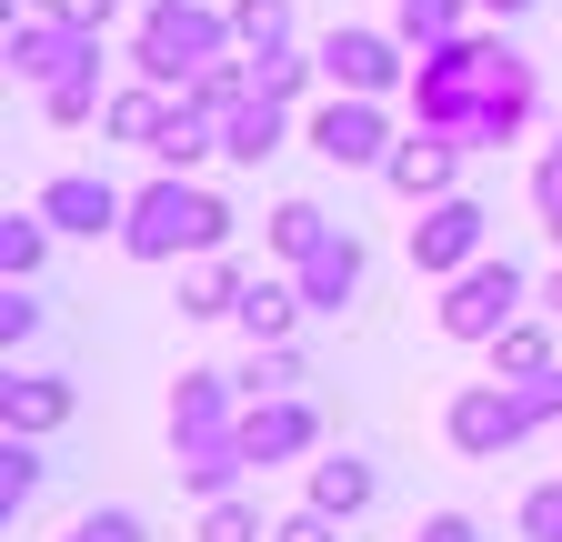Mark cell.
Returning <instances> with one entry per match:
<instances>
[{
  "mask_svg": "<svg viewBox=\"0 0 562 542\" xmlns=\"http://www.w3.org/2000/svg\"><path fill=\"white\" fill-rule=\"evenodd\" d=\"M281 142H292V101H261V91H251V101L222 121V161H241V171H261Z\"/></svg>",
  "mask_w": 562,
  "mask_h": 542,
  "instance_id": "obj_20",
  "label": "cell"
},
{
  "mask_svg": "<svg viewBox=\"0 0 562 542\" xmlns=\"http://www.w3.org/2000/svg\"><path fill=\"white\" fill-rule=\"evenodd\" d=\"M482 251H492V212L472 191L422 201V222H412V271H422V282H452V271H472Z\"/></svg>",
  "mask_w": 562,
  "mask_h": 542,
  "instance_id": "obj_8",
  "label": "cell"
},
{
  "mask_svg": "<svg viewBox=\"0 0 562 542\" xmlns=\"http://www.w3.org/2000/svg\"><path fill=\"white\" fill-rule=\"evenodd\" d=\"M211 151H222V121H201V111L171 91V111H161V131H151V161H161V171H201Z\"/></svg>",
  "mask_w": 562,
  "mask_h": 542,
  "instance_id": "obj_23",
  "label": "cell"
},
{
  "mask_svg": "<svg viewBox=\"0 0 562 542\" xmlns=\"http://www.w3.org/2000/svg\"><path fill=\"white\" fill-rule=\"evenodd\" d=\"M41 222L50 232H70V241H121V222H131V191L121 181H101V171H50L41 181Z\"/></svg>",
  "mask_w": 562,
  "mask_h": 542,
  "instance_id": "obj_11",
  "label": "cell"
},
{
  "mask_svg": "<svg viewBox=\"0 0 562 542\" xmlns=\"http://www.w3.org/2000/svg\"><path fill=\"white\" fill-rule=\"evenodd\" d=\"M41 321H50V302L31 282H0V352L21 362V342H41Z\"/></svg>",
  "mask_w": 562,
  "mask_h": 542,
  "instance_id": "obj_32",
  "label": "cell"
},
{
  "mask_svg": "<svg viewBox=\"0 0 562 542\" xmlns=\"http://www.w3.org/2000/svg\"><path fill=\"white\" fill-rule=\"evenodd\" d=\"M442 442H452L462 462H503L513 442H532V422H522L513 382H462V392L442 402Z\"/></svg>",
  "mask_w": 562,
  "mask_h": 542,
  "instance_id": "obj_9",
  "label": "cell"
},
{
  "mask_svg": "<svg viewBox=\"0 0 562 542\" xmlns=\"http://www.w3.org/2000/svg\"><path fill=\"white\" fill-rule=\"evenodd\" d=\"M201 542H271V522H261V503L222 493V503H201Z\"/></svg>",
  "mask_w": 562,
  "mask_h": 542,
  "instance_id": "obj_33",
  "label": "cell"
},
{
  "mask_svg": "<svg viewBox=\"0 0 562 542\" xmlns=\"http://www.w3.org/2000/svg\"><path fill=\"white\" fill-rule=\"evenodd\" d=\"M331 232H341V222L322 212V201H281V212L261 222V241H271V261H281V271H302V261H312Z\"/></svg>",
  "mask_w": 562,
  "mask_h": 542,
  "instance_id": "obj_25",
  "label": "cell"
},
{
  "mask_svg": "<svg viewBox=\"0 0 562 542\" xmlns=\"http://www.w3.org/2000/svg\"><path fill=\"white\" fill-rule=\"evenodd\" d=\"M532 212H542V232L562 241V142H552V151L532 161Z\"/></svg>",
  "mask_w": 562,
  "mask_h": 542,
  "instance_id": "obj_37",
  "label": "cell"
},
{
  "mask_svg": "<svg viewBox=\"0 0 562 542\" xmlns=\"http://www.w3.org/2000/svg\"><path fill=\"white\" fill-rule=\"evenodd\" d=\"M532 111H542V71L492 31L482 41V111H472V151H503V142H522L532 131Z\"/></svg>",
  "mask_w": 562,
  "mask_h": 542,
  "instance_id": "obj_6",
  "label": "cell"
},
{
  "mask_svg": "<svg viewBox=\"0 0 562 542\" xmlns=\"http://www.w3.org/2000/svg\"><path fill=\"white\" fill-rule=\"evenodd\" d=\"M232 31H241V50H281L292 41V0H232Z\"/></svg>",
  "mask_w": 562,
  "mask_h": 542,
  "instance_id": "obj_34",
  "label": "cell"
},
{
  "mask_svg": "<svg viewBox=\"0 0 562 542\" xmlns=\"http://www.w3.org/2000/svg\"><path fill=\"white\" fill-rule=\"evenodd\" d=\"M362 271H372V251H362V232H331L302 271H292V282H302V302L322 312V321H341L351 302H362Z\"/></svg>",
  "mask_w": 562,
  "mask_h": 542,
  "instance_id": "obj_16",
  "label": "cell"
},
{
  "mask_svg": "<svg viewBox=\"0 0 562 542\" xmlns=\"http://www.w3.org/2000/svg\"><path fill=\"white\" fill-rule=\"evenodd\" d=\"M131 261H201V251H232V201L201 191L191 171H151L131 191V222H121Z\"/></svg>",
  "mask_w": 562,
  "mask_h": 542,
  "instance_id": "obj_1",
  "label": "cell"
},
{
  "mask_svg": "<svg viewBox=\"0 0 562 542\" xmlns=\"http://www.w3.org/2000/svg\"><path fill=\"white\" fill-rule=\"evenodd\" d=\"M60 542H151V522H140V512H121V503H101V512H81V522H70Z\"/></svg>",
  "mask_w": 562,
  "mask_h": 542,
  "instance_id": "obj_35",
  "label": "cell"
},
{
  "mask_svg": "<svg viewBox=\"0 0 562 542\" xmlns=\"http://www.w3.org/2000/svg\"><path fill=\"white\" fill-rule=\"evenodd\" d=\"M81 50H91V31H70V21L50 11V0H21V11H11V41H0L11 81H31V91H50V81L70 71V60H81Z\"/></svg>",
  "mask_w": 562,
  "mask_h": 542,
  "instance_id": "obj_10",
  "label": "cell"
},
{
  "mask_svg": "<svg viewBox=\"0 0 562 542\" xmlns=\"http://www.w3.org/2000/svg\"><path fill=\"white\" fill-rule=\"evenodd\" d=\"M50 11H60L70 31H91V41H111V21H121V0H50Z\"/></svg>",
  "mask_w": 562,
  "mask_h": 542,
  "instance_id": "obj_39",
  "label": "cell"
},
{
  "mask_svg": "<svg viewBox=\"0 0 562 542\" xmlns=\"http://www.w3.org/2000/svg\"><path fill=\"white\" fill-rule=\"evenodd\" d=\"M241 31L232 11H211V0H140V21H131V81H161V91H191L211 60H232Z\"/></svg>",
  "mask_w": 562,
  "mask_h": 542,
  "instance_id": "obj_2",
  "label": "cell"
},
{
  "mask_svg": "<svg viewBox=\"0 0 562 542\" xmlns=\"http://www.w3.org/2000/svg\"><path fill=\"white\" fill-rule=\"evenodd\" d=\"M312 81H322V50H302V41L251 50V91H261V101H302Z\"/></svg>",
  "mask_w": 562,
  "mask_h": 542,
  "instance_id": "obj_31",
  "label": "cell"
},
{
  "mask_svg": "<svg viewBox=\"0 0 562 542\" xmlns=\"http://www.w3.org/2000/svg\"><path fill=\"white\" fill-rule=\"evenodd\" d=\"M472 11H482V0H392V31H402L412 50H442V41L472 31Z\"/></svg>",
  "mask_w": 562,
  "mask_h": 542,
  "instance_id": "obj_28",
  "label": "cell"
},
{
  "mask_svg": "<svg viewBox=\"0 0 562 542\" xmlns=\"http://www.w3.org/2000/svg\"><path fill=\"white\" fill-rule=\"evenodd\" d=\"M271 542H341V522H331L322 503H302V512H281V522H271Z\"/></svg>",
  "mask_w": 562,
  "mask_h": 542,
  "instance_id": "obj_38",
  "label": "cell"
},
{
  "mask_svg": "<svg viewBox=\"0 0 562 542\" xmlns=\"http://www.w3.org/2000/svg\"><path fill=\"white\" fill-rule=\"evenodd\" d=\"M11 11H21V0H11Z\"/></svg>",
  "mask_w": 562,
  "mask_h": 542,
  "instance_id": "obj_43",
  "label": "cell"
},
{
  "mask_svg": "<svg viewBox=\"0 0 562 542\" xmlns=\"http://www.w3.org/2000/svg\"><path fill=\"white\" fill-rule=\"evenodd\" d=\"M412 542H482V522H472V512H432Z\"/></svg>",
  "mask_w": 562,
  "mask_h": 542,
  "instance_id": "obj_40",
  "label": "cell"
},
{
  "mask_svg": "<svg viewBox=\"0 0 562 542\" xmlns=\"http://www.w3.org/2000/svg\"><path fill=\"white\" fill-rule=\"evenodd\" d=\"M522 302H542V292L522 282V261L482 251L472 271H452V282H442V331H452V342H503V331L522 321Z\"/></svg>",
  "mask_w": 562,
  "mask_h": 542,
  "instance_id": "obj_4",
  "label": "cell"
},
{
  "mask_svg": "<svg viewBox=\"0 0 562 542\" xmlns=\"http://www.w3.org/2000/svg\"><path fill=\"white\" fill-rule=\"evenodd\" d=\"M302 503H322L331 522H362L372 503H382V472L362 462V452H312V493Z\"/></svg>",
  "mask_w": 562,
  "mask_h": 542,
  "instance_id": "obj_18",
  "label": "cell"
},
{
  "mask_svg": "<svg viewBox=\"0 0 562 542\" xmlns=\"http://www.w3.org/2000/svg\"><path fill=\"white\" fill-rule=\"evenodd\" d=\"M161 111H171V91H161V81H121V91H111V111H101V131H111L121 151H151Z\"/></svg>",
  "mask_w": 562,
  "mask_h": 542,
  "instance_id": "obj_26",
  "label": "cell"
},
{
  "mask_svg": "<svg viewBox=\"0 0 562 542\" xmlns=\"http://www.w3.org/2000/svg\"><path fill=\"white\" fill-rule=\"evenodd\" d=\"M542 312H552V321H562V271H552V282H542Z\"/></svg>",
  "mask_w": 562,
  "mask_h": 542,
  "instance_id": "obj_42",
  "label": "cell"
},
{
  "mask_svg": "<svg viewBox=\"0 0 562 542\" xmlns=\"http://www.w3.org/2000/svg\"><path fill=\"white\" fill-rule=\"evenodd\" d=\"M241 282H251V271L232 261V251H201V261H181V321H232V302H241Z\"/></svg>",
  "mask_w": 562,
  "mask_h": 542,
  "instance_id": "obj_19",
  "label": "cell"
},
{
  "mask_svg": "<svg viewBox=\"0 0 562 542\" xmlns=\"http://www.w3.org/2000/svg\"><path fill=\"white\" fill-rule=\"evenodd\" d=\"M513 532H522V542H562V483H532L522 512H513Z\"/></svg>",
  "mask_w": 562,
  "mask_h": 542,
  "instance_id": "obj_36",
  "label": "cell"
},
{
  "mask_svg": "<svg viewBox=\"0 0 562 542\" xmlns=\"http://www.w3.org/2000/svg\"><path fill=\"white\" fill-rule=\"evenodd\" d=\"M232 382H241V402H261V392H302V382H312V362H302V342H251Z\"/></svg>",
  "mask_w": 562,
  "mask_h": 542,
  "instance_id": "obj_30",
  "label": "cell"
},
{
  "mask_svg": "<svg viewBox=\"0 0 562 542\" xmlns=\"http://www.w3.org/2000/svg\"><path fill=\"white\" fill-rule=\"evenodd\" d=\"M70 413H81L70 372H21V362H11V382H0V432H31V442H50Z\"/></svg>",
  "mask_w": 562,
  "mask_h": 542,
  "instance_id": "obj_15",
  "label": "cell"
},
{
  "mask_svg": "<svg viewBox=\"0 0 562 542\" xmlns=\"http://www.w3.org/2000/svg\"><path fill=\"white\" fill-rule=\"evenodd\" d=\"M412 41L402 31H372V21H351V31H322V81L331 91H362V101H392L412 91Z\"/></svg>",
  "mask_w": 562,
  "mask_h": 542,
  "instance_id": "obj_5",
  "label": "cell"
},
{
  "mask_svg": "<svg viewBox=\"0 0 562 542\" xmlns=\"http://www.w3.org/2000/svg\"><path fill=\"white\" fill-rule=\"evenodd\" d=\"M41 483H50L41 442H31V432H0V522H21V512L41 503Z\"/></svg>",
  "mask_w": 562,
  "mask_h": 542,
  "instance_id": "obj_27",
  "label": "cell"
},
{
  "mask_svg": "<svg viewBox=\"0 0 562 542\" xmlns=\"http://www.w3.org/2000/svg\"><path fill=\"white\" fill-rule=\"evenodd\" d=\"M462 151L472 142H452V131H402V142H392V161H382V181L402 191V201H442V191H462Z\"/></svg>",
  "mask_w": 562,
  "mask_h": 542,
  "instance_id": "obj_14",
  "label": "cell"
},
{
  "mask_svg": "<svg viewBox=\"0 0 562 542\" xmlns=\"http://www.w3.org/2000/svg\"><path fill=\"white\" fill-rule=\"evenodd\" d=\"M171 472H181L191 503H222V493H241L251 452H241V432H232V442H191V452H171Z\"/></svg>",
  "mask_w": 562,
  "mask_h": 542,
  "instance_id": "obj_21",
  "label": "cell"
},
{
  "mask_svg": "<svg viewBox=\"0 0 562 542\" xmlns=\"http://www.w3.org/2000/svg\"><path fill=\"white\" fill-rule=\"evenodd\" d=\"M232 321L251 331V342H292V331L312 321V302H302V282H292V271H251V282H241V302H232Z\"/></svg>",
  "mask_w": 562,
  "mask_h": 542,
  "instance_id": "obj_17",
  "label": "cell"
},
{
  "mask_svg": "<svg viewBox=\"0 0 562 542\" xmlns=\"http://www.w3.org/2000/svg\"><path fill=\"white\" fill-rule=\"evenodd\" d=\"M232 432H241V382H232V372H181V382H171V452L232 442Z\"/></svg>",
  "mask_w": 562,
  "mask_h": 542,
  "instance_id": "obj_13",
  "label": "cell"
},
{
  "mask_svg": "<svg viewBox=\"0 0 562 542\" xmlns=\"http://www.w3.org/2000/svg\"><path fill=\"white\" fill-rule=\"evenodd\" d=\"M50 222H41V201L31 212H0V282H41V261H50Z\"/></svg>",
  "mask_w": 562,
  "mask_h": 542,
  "instance_id": "obj_29",
  "label": "cell"
},
{
  "mask_svg": "<svg viewBox=\"0 0 562 542\" xmlns=\"http://www.w3.org/2000/svg\"><path fill=\"white\" fill-rule=\"evenodd\" d=\"M482 41H492V31L472 21L462 41H442V50L412 60V91H402V101H412L422 131H452V142H472V111H482Z\"/></svg>",
  "mask_w": 562,
  "mask_h": 542,
  "instance_id": "obj_3",
  "label": "cell"
},
{
  "mask_svg": "<svg viewBox=\"0 0 562 542\" xmlns=\"http://www.w3.org/2000/svg\"><path fill=\"white\" fill-rule=\"evenodd\" d=\"M492 352V382H532V372H552L562 362V342H552V312H522L503 342H482Z\"/></svg>",
  "mask_w": 562,
  "mask_h": 542,
  "instance_id": "obj_24",
  "label": "cell"
},
{
  "mask_svg": "<svg viewBox=\"0 0 562 542\" xmlns=\"http://www.w3.org/2000/svg\"><path fill=\"white\" fill-rule=\"evenodd\" d=\"M241 452L271 472V462H312L322 452V413L302 392H261V402H241Z\"/></svg>",
  "mask_w": 562,
  "mask_h": 542,
  "instance_id": "obj_12",
  "label": "cell"
},
{
  "mask_svg": "<svg viewBox=\"0 0 562 542\" xmlns=\"http://www.w3.org/2000/svg\"><path fill=\"white\" fill-rule=\"evenodd\" d=\"M532 11V0H482V21H522Z\"/></svg>",
  "mask_w": 562,
  "mask_h": 542,
  "instance_id": "obj_41",
  "label": "cell"
},
{
  "mask_svg": "<svg viewBox=\"0 0 562 542\" xmlns=\"http://www.w3.org/2000/svg\"><path fill=\"white\" fill-rule=\"evenodd\" d=\"M41 111H50L60 131H81V121H101V111H111V81H101V41H91L81 60H70V71H60L50 91H41Z\"/></svg>",
  "mask_w": 562,
  "mask_h": 542,
  "instance_id": "obj_22",
  "label": "cell"
},
{
  "mask_svg": "<svg viewBox=\"0 0 562 542\" xmlns=\"http://www.w3.org/2000/svg\"><path fill=\"white\" fill-rule=\"evenodd\" d=\"M302 142L331 161V171H382L392 161V142H402V131H392V101H362V91H331L312 121H302Z\"/></svg>",
  "mask_w": 562,
  "mask_h": 542,
  "instance_id": "obj_7",
  "label": "cell"
}]
</instances>
